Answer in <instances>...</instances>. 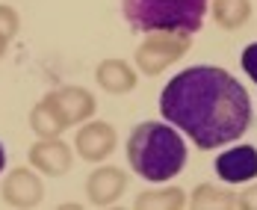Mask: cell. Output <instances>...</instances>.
Wrapping results in <instances>:
<instances>
[{
  "mask_svg": "<svg viewBox=\"0 0 257 210\" xmlns=\"http://www.w3.org/2000/svg\"><path fill=\"white\" fill-rule=\"evenodd\" d=\"M160 113L198 148H222L251 125V98L219 65H189L166 83Z\"/></svg>",
  "mask_w": 257,
  "mask_h": 210,
  "instance_id": "cell-1",
  "label": "cell"
},
{
  "mask_svg": "<svg viewBox=\"0 0 257 210\" xmlns=\"http://www.w3.org/2000/svg\"><path fill=\"white\" fill-rule=\"evenodd\" d=\"M127 157L139 178H145L151 184H163V181H172L178 172H183V166H186V142L172 125L142 122L130 133Z\"/></svg>",
  "mask_w": 257,
  "mask_h": 210,
  "instance_id": "cell-2",
  "label": "cell"
},
{
  "mask_svg": "<svg viewBox=\"0 0 257 210\" xmlns=\"http://www.w3.org/2000/svg\"><path fill=\"white\" fill-rule=\"evenodd\" d=\"M121 12L136 33L192 36L204 24L207 0H124Z\"/></svg>",
  "mask_w": 257,
  "mask_h": 210,
  "instance_id": "cell-3",
  "label": "cell"
},
{
  "mask_svg": "<svg viewBox=\"0 0 257 210\" xmlns=\"http://www.w3.org/2000/svg\"><path fill=\"white\" fill-rule=\"evenodd\" d=\"M216 172L228 184H242L257 178V148L254 145H239L216 157Z\"/></svg>",
  "mask_w": 257,
  "mask_h": 210,
  "instance_id": "cell-4",
  "label": "cell"
},
{
  "mask_svg": "<svg viewBox=\"0 0 257 210\" xmlns=\"http://www.w3.org/2000/svg\"><path fill=\"white\" fill-rule=\"evenodd\" d=\"M242 71L257 83V42H254V45H248V48L242 51Z\"/></svg>",
  "mask_w": 257,
  "mask_h": 210,
  "instance_id": "cell-5",
  "label": "cell"
},
{
  "mask_svg": "<svg viewBox=\"0 0 257 210\" xmlns=\"http://www.w3.org/2000/svg\"><path fill=\"white\" fill-rule=\"evenodd\" d=\"M3 166H6V148L0 145V172H3Z\"/></svg>",
  "mask_w": 257,
  "mask_h": 210,
  "instance_id": "cell-6",
  "label": "cell"
}]
</instances>
